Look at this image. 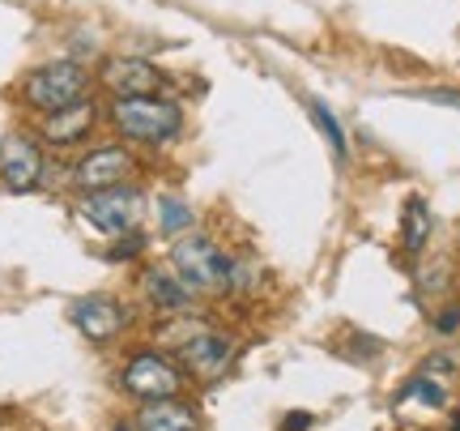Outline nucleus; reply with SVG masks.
<instances>
[{"label": "nucleus", "mask_w": 460, "mask_h": 431, "mask_svg": "<svg viewBox=\"0 0 460 431\" xmlns=\"http://www.w3.org/2000/svg\"><path fill=\"white\" fill-rule=\"evenodd\" d=\"M171 269H175V278L188 291H200V295H217L234 278L230 256L217 244H209L205 235H183L180 244L171 248Z\"/></svg>", "instance_id": "1"}, {"label": "nucleus", "mask_w": 460, "mask_h": 431, "mask_svg": "<svg viewBox=\"0 0 460 431\" xmlns=\"http://www.w3.org/2000/svg\"><path fill=\"white\" fill-rule=\"evenodd\" d=\"M111 120L119 124V133L132 141H146V146H163L171 137H180L183 129V112L171 99L158 94H132V99H115Z\"/></svg>", "instance_id": "2"}, {"label": "nucleus", "mask_w": 460, "mask_h": 431, "mask_svg": "<svg viewBox=\"0 0 460 431\" xmlns=\"http://www.w3.org/2000/svg\"><path fill=\"white\" fill-rule=\"evenodd\" d=\"M85 85H90V73H85L77 60H51V65L34 68L31 77L22 82V99L31 103L34 112H60V107H73V103L85 99Z\"/></svg>", "instance_id": "3"}, {"label": "nucleus", "mask_w": 460, "mask_h": 431, "mask_svg": "<svg viewBox=\"0 0 460 431\" xmlns=\"http://www.w3.org/2000/svg\"><path fill=\"white\" fill-rule=\"evenodd\" d=\"M141 210H146V197H141V188H128V184L94 188L82 197V218L99 235H128Z\"/></svg>", "instance_id": "4"}, {"label": "nucleus", "mask_w": 460, "mask_h": 431, "mask_svg": "<svg viewBox=\"0 0 460 431\" xmlns=\"http://www.w3.org/2000/svg\"><path fill=\"white\" fill-rule=\"evenodd\" d=\"M0 180L9 193H34L43 180V149L31 137L9 133L0 141Z\"/></svg>", "instance_id": "5"}, {"label": "nucleus", "mask_w": 460, "mask_h": 431, "mask_svg": "<svg viewBox=\"0 0 460 431\" xmlns=\"http://www.w3.org/2000/svg\"><path fill=\"white\" fill-rule=\"evenodd\" d=\"M180 367L163 359V355H137L128 367H124V389L132 398H146V401H158V398H175L180 393Z\"/></svg>", "instance_id": "6"}, {"label": "nucleus", "mask_w": 460, "mask_h": 431, "mask_svg": "<svg viewBox=\"0 0 460 431\" xmlns=\"http://www.w3.org/2000/svg\"><path fill=\"white\" fill-rule=\"evenodd\" d=\"M132 154L124 146H102V149H90L77 171H73V180L82 184L85 193H94V188H111V184H124L132 175Z\"/></svg>", "instance_id": "7"}, {"label": "nucleus", "mask_w": 460, "mask_h": 431, "mask_svg": "<svg viewBox=\"0 0 460 431\" xmlns=\"http://www.w3.org/2000/svg\"><path fill=\"white\" fill-rule=\"evenodd\" d=\"M180 355H183V364L192 367L200 381H214V376H222L226 364H230V342L217 329L200 325V329H192L180 342Z\"/></svg>", "instance_id": "8"}, {"label": "nucleus", "mask_w": 460, "mask_h": 431, "mask_svg": "<svg viewBox=\"0 0 460 431\" xmlns=\"http://www.w3.org/2000/svg\"><path fill=\"white\" fill-rule=\"evenodd\" d=\"M102 85L119 94V99H132V94H154V90H163V73L141 60V56H115L102 65Z\"/></svg>", "instance_id": "9"}, {"label": "nucleus", "mask_w": 460, "mask_h": 431, "mask_svg": "<svg viewBox=\"0 0 460 431\" xmlns=\"http://www.w3.org/2000/svg\"><path fill=\"white\" fill-rule=\"evenodd\" d=\"M68 316H73V325H77L90 342H111L115 333L124 329V320H128V312H124L115 299H107V295L77 299V303L68 308Z\"/></svg>", "instance_id": "10"}, {"label": "nucleus", "mask_w": 460, "mask_h": 431, "mask_svg": "<svg viewBox=\"0 0 460 431\" xmlns=\"http://www.w3.org/2000/svg\"><path fill=\"white\" fill-rule=\"evenodd\" d=\"M90 129H94V103L90 99L73 103V107H60V112H51V116L43 120V137H48L51 146H73V141H82Z\"/></svg>", "instance_id": "11"}, {"label": "nucleus", "mask_w": 460, "mask_h": 431, "mask_svg": "<svg viewBox=\"0 0 460 431\" xmlns=\"http://www.w3.org/2000/svg\"><path fill=\"white\" fill-rule=\"evenodd\" d=\"M141 286H146V295L154 308H163V312H188V303H192V291L175 278V269H146V278H141Z\"/></svg>", "instance_id": "12"}, {"label": "nucleus", "mask_w": 460, "mask_h": 431, "mask_svg": "<svg viewBox=\"0 0 460 431\" xmlns=\"http://www.w3.org/2000/svg\"><path fill=\"white\" fill-rule=\"evenodd\" d=\"M137 427L141 431H197V415L175 398H158L137 415Z\"/></svg>", "instance_id": "13"}, {"label": "nucleus", "mask_w": 460, "mask_h": 431, "mask_svg": "<svg viewBox=\"0 0 460 431\" xmlns=\"http://www.w3.org/2000/svg\"><path fill=\"white\" fill-rule=\"evenodd\" d=\"M430 239V210L422 197H410L405 201V214H401V244H405V252L410 256H418V252L427 248Z\"/></svg>", "instance_id": "14"}, {"label": "nucleus", "mask_w": 460, "mask_h": 431, "mask_svg": "<svg viewBox=\"0 0 460 431\" xmlns=\"http://www.w3.org/2000/svg\"><path fill=\"white\" fill-rule=\"evenodd\" d=\"M158 222H163L166 235L188 231V227H192V205H183L180 197H163L158 201Z\"/></svg>", "instance_id": "15"}, {"label": "nucleus", "mask_w": 460, "mask_h": 431, "mask_svg": "<svg viewBox=\"0 0 460 431\" xmlns=\"http://www.w3.org/2000/svg\"><path fill=\"white\" fill-rule=\"evenodd\" d=\"M422 401V406H444L447 401V393H444V384H435V381H427V376H418V381H410L405 389H401V401Z\"/></svg>", "instance_id": "16"}, {"label": "nucleus", "mask_w": 460, "mask_h": 431, "mask_svg": "<svg viewBox=\"0 0 460 431\" xmlns=\"http://www.w3.org/2000/svg\"><path fill=\"white\" fill-rule=\"evenodd\" d=\"M312 120L320 124V133L329 137V146H332V154L337 158H345V137H341V129H337V116H332L324 103H312Z\"/></svg>", "instance_id": "17"}, {"label": "nucleus", "mask_w": 460, "mask_h": 431, "mask_svg": "<svg viewBox=\"0 0 460 431\" xmlns=\"http://www.w3.org/2000/svg\"><path fill=\"white\" fill-rule=\"evenodd\" d=\"M141 248H146V235H132V231H128V239L111 248V261H128V256H137Z\"/></svg>", "instance_id": "18"}, {"label": "nucleus", "mask_w": 460, "mask_h": 431, "mask_svg": "<svg viewBox=\"0 0 460 431\" xmlns=\"http://www.w3.org/2000/svg\"><path fill=\"white\" fill-rule=\"evenodd\" d=\"M456 325H460V308H452V312L439 316V333H452Z\"/></svg>", "instance_id": "19"}, {"label": "nucleus", "mask_w": 460, "mask_h": 431, "mask_svg": "<svg viewBox=\"0 0 460 431\" xmlns=\"http://www.w3.org/2000/svg\"><path fill=\"white\" fill-rule=\"evenodd\" d=\"M303 427H312V418L307 415H290L286 423H281V431H303Z\"/></svg>", "instance_id": "20"}, {"label": "nucleus", "mask_w": 460, "mask_h": 431, "mask_svg": "<svg viewBox=\"0 0 460 431\" xmlns=\"http://www.w3.org/2000/svg\"><path fill=\"white\" fill-rule=\"evenodd\" d=\"M452 431H460V415H456V423H452Z\"/></svg>", "instance_id": "21"}, {"label": "nucleus", "mask_w": 460, "mask_h": 431, "mask_svg": "<svg viewBox=\"0 0 460 431\" xmlns=\"http://www.w3.org/2000/svg\"><path fill=\"white\" fill-rule=\"evenodd\" d=\"M115 431H128V427H115Z\"/></svg>", "instance_id": "22"}]
</instances>
